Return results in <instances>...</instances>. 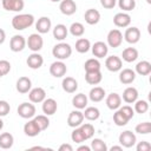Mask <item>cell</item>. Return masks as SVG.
Here are the masks:
<instances>
[{
	"label": "cell",
	"instance_id": "cell-1",
	"mask_svg": "<svg viewBox=\"0 0 151 151\" xmlns=\"http://www.w3.org/2000/svg\"><path fill=\"white\" fill-rule=\"evenodd\" d=\"M34 24V17L32 14H17L12 19V26L17 31H22L31 27Z\"/></svg>",
	"mask_w": 151,
	"mask_h": 151
},
{
	"label": "cell",
	"instance_id": "cell-2",
	"mask_svg": "<svg viewBox=\"0 0 151 151\" xmlns=\"http://www.w3.org/2000/svg\"><path fill=\"white\" fill-rule=\"evenodd\" d=\"M52 54L58 60H65V59L71 57L72 47L66 42H59L52 48Z\"/></svg>",
	"mask_w": 151,
	"mask_h": 151
},
{
	"label": "cell",
	"instance_id": "cell-3",
	"mask_svg": "<svg viewBox=\"0 0 151 151\" xmlns=\"http://www.w3.org/2000/svg\"><path fill=\"white\" fill-rule=\"evenodd\" d=\"M26 45L28 46V48L32 52H38L44 46V39L39 33H32L28 37V39L26 41Z\"/></svg>",
	"mask_w": 151,
	"mask_h": 151
},
{
	"label": "cell",
	"instance_id": "cell-4",
	"mask_svg": "<svg viewBox=\"0 0 151 151\" xmlns=\"http://www.w3.org/2000/svg\"><path fill=\"white\" fill-rule=\"evenodd\" d=\"M35 106L31 103H22L18 106V114L24 119H31L35 116Z\"/></svg>",
	"mask_w": 151,
	"mask_h": 151
},
{
	"label": "cell",
	"instance_id": "cell-5",
	"mask_svg": "<svg viewBox=\"0 0 151 151\" xmlns=\"http://www.w3.org/2000/svg\"><path fill=\"white\" fill-rule=\"evenodd\" d=\"M122 41H123V33L119 29L114 28V29H111L109 32V34H107V44H109L110 47H113V48L119 47L122 45Z\"/></svg>",
	"mask_w": 151,
	"mask_h": 151
},
{
	"label": "cell",
	"instance_id": "cell-6",
	"mask_svg": "<svg viewBox=\"0 0 151 151\" xmlns=\"http://www.w3.org/2000/svg\"><path fill=\"white\" fill-rule=\"evenodd\" d=\"M119 143L122 146L124 147H132L134 144H136V134L129 130L126 131H123L120 134H119V138H118Z\"/></svg>",
	"mask_w": 151,
	"mask_h": 151
},
{
	"label": "cell",
	"instance_id": "cell-7",
	"mask_svg": "<svg viewBox=\"0 0 151 151\" xmlns=\"http://www.w3.org/2000/svg\"><path fill=\"white\" fill-rule=\"evenodd\" d=\"M66 72H67V67L63 63V60H57V61L52 63L50 66V73L55 78L64 77L66 74Z\"/></svg>",
	"mask_w": 151,
	"mask_h": 151
},
{
	"label": "cell",
	"instance_id": "cell-8",
	"mask_svg": "<svg viewBox=\"0 0 151 151\" xmlns=\"http://www.w3.org/2000/svg\"><path fill=\"white\" fill-rule=\"evenodd\" d=\"M1 5L4 9L9 12H20L24 9L25 2L24 0H1Z\"/></svg>",
	"mask_w": 151,
	"mask_h": 151
},
{
	"label": "cell",
	"instance_id": "cell-9",
	"mask_svg": "<svg viewBox=\"0 0 151 151\" xmlns=\"http://www.w3.org/2000/svg\"><path fill=\"white\" fill-rule=\"evenodd\" d=\"M105 66H106V68H107L109 71H111V72H118V71H120L122 67H123V61H122V59H120L119 57H117V55H110V57H107L106 60H105Z\"/></svg>",
	"mask_w": 151,
	"mask_h": 151
},
{
	"label": "cell",
	"instance_id": "cell-10",
	"mask_svg": "<svg viewBox=\"0 0 151 151\" xmlns=\"http://www.w3.org/2000/svg\"><path fill=\"white\" fill-rule=\"evenodd\" d=\"M83 120H84L83 112L79 110H74V111L70 112V114L67 117V125L70 127H78L83 124Z\"/></svg>",
	"mask_w": 151,
	"mask_h": 151
},
{
	"label": "cell",
	"instance_id": "cell-11",
	"mask_svg": "<svg viewBox=\"0 0 151 151\" xmlns=\"http://www.w3.org/2000/svg\"><path fill=\"white\" fill-rule=\"evenodd\" d=\"M26 46V39L22 37V35H19V34H15L11 38V41H9V48L11 51L13 52H21Z\"/></svg>",
	"mask_w": 151,
	"mask_h": 151
},
{
	"label": "cell",
	"instance_id": "cell-12",
	"mask_svg": "<svg viewBox=\"0 0 151 151\" xmlns=\"http://www.w3.org/2000/svg\"><path fill=\"white\" fill-rule=\"evenodd\" d=\"M46 98V92L42 87H34L31 88L28 92V99L31 103H42Z\"/></svg>",
	"mask_w": 151,
	"mask_h": 151
},
{
	"label": "cell",
	"instance_id": "cell-13",
	"mask_svg": "<svg viewBox=\"0 0 151 151\" xmlns=\"http://www.w3.org/2000/svg\"><path fill=\"white\" fill-rule=\"evenodd\" d=\"M26 63H27V66H28L29 68H32V70H38V68H40V67L42 66V64H44V58H42V55H40L38 52H33L32 54L28 55Z\"/></svg>",
	"mask_w": 151,
	"mask_h": 151
},
{
	"label": "cell",
	"instance_id": "cell-14",
	"mask_svg": "<svg viewBox=\"0 0 151 151\" xmlns=\"http://www.w3.org/2000/svg\"><path fill=\"white\" fill-rule=\"evenodd\" d=\"M51 27H52V22H51V19L48 17H41L35 22V29L40 34L48 33L50 29H51Z\"/></svg>",
	"mask_w": 151,
	"mask_h": 151
},
{
	"label": "cell",
	"instance_id": "cell-15",
	"mask_svg": "<svg viewBox=\"0 0 151 151\" xmlns=\"http://www.w3.org/2000/svg\"><path fill=\"white\" fill-rule=\"evenodd\" d=\"M124 39L129 44H136L140 39V31L138 27H129L124 33Z\"/></svg>",
	"mask_w": 151,
	"mask_h": 151
},
{
	"label": "cell",
	"instance_id": "cell-16",
	"mask_svg": "<svg viewBox=\"0 0 151 151\" xmlns=\"http://www.w3.org/2000/svg\"><path fill=\"white\" fill-rule=\"evenodd\" d=\"M59 9L65 15H72L77 11V5L73 0H61L59 5Z\"/></svg>",
	"mask_w": 151,
	"mask_h": 151
},
{
	"label": "cell",
	"instance_id": "cell-17",
	"mask_svg": "<svg viewBox=\"0 0 151 151\" xmlns=\"http://www.w3.org/2000/svg\"><path fill=\"white\" fill-rule=\"evenodd\" d=\"M136 79V72L131 68H124L119 73V81L124 85H130Z\"/></svg>",
	"mask_w": 151,
	"mask_h": 151
},
{
	"label": "cell",
	"instance_id": "cell-18",
	"mask_svg": "<svg viewBox=\"0 0 151 151\" xmlns=\"http://www.w3.org/2000/svg\"><path fill=\"white\" fill-rule=\"evenodd\" d=\"M91 48H92V53L96 58H104V57H106V54L109 52V47L104 41L94 42Z\"/></svg>",
	"mask_w": 151,
	"mask_h": 151
},
{
	"label": "cell",
	"instance_id": "cell-19",
	"mask_svg": "<svg viewBox=\"0 0 151 151\" xmlns=\"http://www.w3.org/2000/svg\"><path fill=\"white\" fill-rule=\"evenodd\" d=\"M15 87H17V91L19 93H22V94L28 93L31 87H32V81H31V79L28 77H20L17 80Z\"/></svg>",
	"mask_w": 151,
	"mask_h": 151
},
{
	"label": "cell",
	"instance_id": "cell-20",
	"mask_svg": "<svg viewBox=\"0 0 151 151\" xmlns=\"http://www.w3.org/2000/svg\"><path fill=\"white\" fill-rule=\"evenodd\" d=\"M113 24L117 27H127L131 24V17L125 12L117 13L113 17Z\"/></svg>",
	"mask_w": 151,
	"mask_h": 151
},
{
	"label": "cell",
	"instance_id": "cell-21",
	"mask_svg": "<svg viewBox=\"0 0 151 151\" xmlns=\"http://www.w3.org/2000/svg\"><path fill=\"white\" fill-rule=\"evenodd\" d=\"M58 109V104L53 98H45V100L42 101V112L46 116H52L57 112Z\"/></svg>",
	"mask_w": 151,
	"mask_h": 151
},
{
	"label": "cell",
	"instance_id": "cell-22",
	"mask_svg": "<svg viewBox=\"0 0 151 151\" xmlns=\"http://www.w3.org/2000/svg\"><path fill=\"white\" fill-rule=\"evenodd\" d=\"M24 132H25V134L28 136V137H35V136H38V134L41 132V130H40L39 126L37 125L35 120H34V119H31V120H28V122L24 125Z\"/></svg>",
	"mask_w": 151,
	"mask_h": 151
},
{
	"label": "cell",
	"instance_id": "cell-23",
	"mask_svg": "<svg viewBox=\"0 0 151 151\" xmlns=\"http://www.w3.org/2000/svg\"><path fill=\"white\" fill-rule=\"evenodd\" d=\"M61 86H63V90L67 93H74L77 90H78V81L72 78V77H66L63 79V83H61Z\"/></svg>",
	"mask_w": 151,
	"mask_h": 151
},
{
	"label": "cell",
	"instance_id": "cell-24",
	"mask_svg": "<svg viewBox=\"0 0 151 151\" xmlns=\"http://www.w3.org/2000/svg\"><path fill=\"white\" fill-rule=\"evenodd\" d=\"M122 105V97L118 93H110L106 97V106L110 110H118Z\"/></svg>",
	"mask_w": 151,
	"mask_h": 151
},
{
	"label": "cell",
	"instance_id": "cell-25",
	"mask_svg": "<svg viewBox=\"0 0 151 151\" xmlns=\"http://www.w3.org/2000/svg\"><path fill=\"white\" fill-rule=\"evenodd\" d=\"M138 99V91L136 87L129 86L123 92V100L127 104H132Z\"/></svg>",
	"mask_w": 151,
	"mask_h": 151
},
{
	"label": "cell",
	"instance_id": "cell-26",
	"mask_svg": "<svg viewBox=\"0 0 151 151\" xmlns=\"http://www.w3.org/2000/svg\"><path fill=\"white\" fill-rule=\"evenodd\" d=\"M84 19L88 25H96L100 20V13L94 8H88L84 14Z\"/></svg>",
	"mask_w": 151,
	"mask_h": 151
},
{
	"label": "cell",
	"instance_id": "cell-27",
	"mask_svg": "<svg viewBox=\"0 0 151 151\" xmlns=\"http://www.w3.org/2000/svg\"><path fill=\"white\" fill-rule=\"evenodd\" d=\"M88 97L90 99L93 101V103H98V101H101L105 97V90L100 86H94L90 93H88Z\"/></svg>",
	"mask_w": 151,
	"mask_h": 151
},
{
	"label": "cell",
	"instance_id": "cell-28",
	"mask_svg": "<svg viewBox=\"0 0 151 151\" xmlns=\"http://www.w3.org/2000/svg\"><path fill=\"white\" fill-rule=\"evenodd\" d=\"M72 105L77 110H83L87 106V97L84 93H78L72 98Z\"/></svg>",
	"mask_w": 151,
	"mask_h": 151
},
{
	"label": "cell",
	"instance_id": "cell-29",
	"mask_svg": "<svg viewBox=\"0 0 151 151\" xmlns=\"http://www.w3.org/2000/svg\"><path fill=\"white\" fill-rule=\"evenodd\" d=\"M103 76L100 71H93V72H86L85 74V80L90 85H97L101 81Z\"/></svg>",
	"mask_w": 151,
	"mask_h": 151
},
{
	"label": "cell",
	"instance_id": "cell-30",
	"mask_svg": "<svg viewBox=\"0 0 151 151\" xmlns=\"http://www.w3.org/2000/svg\"><path fill=\"white\" fill-rule=\"evenodd\" d=\"M67 33H68V29H67V27H66L65 25H63V24H58V25L53 28V37H54V39H57V40H59V41L64 40V39L67 37Z\"/></svg>",
	"mask_w": 151,
	"mask_h": 151
},
{
	"label": "cell",
	"instance_id": "cell-31",
	"mask_svg": "<svg viewBox=\"0 0 151 151\" xmlns=\"http://www.w3.org/2000/svg\"><path fill=\"white\" fill-rule=\"evenodd\" d=\"M14 138L9 132H4L0 134V147L1 149H11L13 146Z\"/></svg>",
	"mask_w": 151,
	"mask_h": 151
},
{
	"label": "cell",
	"instance_id": "cell-32",
	"mask_svg": "<svg viewBox=\"0 0 151 151\" xmlns=\"http://www.w3.org/2000/svg\"><path fill=\"white\" fill-rule=\"evenodd\" d=\"M122 57H123V60L124 61L132 63V61H134L138 58V51L134 47H127V48H125L123 51Z\"/></svg>",
	"mask_w": 151,
	"mask_h": 151
},
{
	"label": "cell",
	"instance_id": "cell-33",
	"mask_svg": "<svg viewBox=\"0 0 151 151\" xmlns=\"http://www.w3.org/2000/svg\"><path fill=\"white\" fill-rule=\"evenodd\" d=\"M136 72L140 76H147L151 72V64L147 60H142L136 65Z\"/></svg>",
	"mask_w": 151,
	"mask_h": 151
},
{
	"label": "cell",
	"instance_id": "cell-34",
	"mask_svg": "<svg viewBox=\"0 0 151 151\" xmlns=\"http://www.w3.org/2000/svg\"><path fill=\"white\" fill-rule=\"evenodd\" d=\"M91 48V42L88 39L85 38H80L77 40L76 42V51L79 53H86L88 52V50Z\"/></svg>",
	"mask_w": 151,
	"mask_h": 151
},
{
	"label": "cell",
	"instance_id": "cell-35",
	"mask_svg": "<svg viewBox=\"0 0 151 151\" xmlns=\"http://www.w3.org/2000/svg\"><path fill=\"white\" fill-rule=\"evenodd\" d=\"M84 114V118H86L87 120H97L100 116V112L97 107L94 106H90V107H86L85 111L83 112Z\"/></svg>",
	"mask_w": 151,
	"mask_h": 151
},
{
	"label": "cell",
	"instance_id": "cell-36",
	"mask_svg": "<svg viewBox=\"0 0 151 151\" xmlns=\"http://www.w3.org/2000/svg\"><path fill=\"white\" fill-rule=\"evenodd\" d=\"M84 68L85 72H93V71H100V63L98 59L91 58L88 60L85 61L84 64Z\"/></svg>",
	"mask_w": 151,
	"mask_h": 151
},
{
	"label": "cell",
	"instance_id": "cell-37",
	"mask_svg": "<svg viewBox=\"0 0 151 151\" xmlns=\"http://www.w3.org/2000/svg\"><path fill=\"white\" fill-rule=\"evenodd\" d=\"M78 127L80 129V131H81V133H83L85 140H86V139H90V138L93 137V134H94V127H93L92 124L86 123V124H81V125L78 126Z\"/></svg>",
	"mask_w": 151,
	"mask_h": 151
},
{
	"label": "cell",
	"instance_id": "cell-38",
	"mask_svg": "<svg viewBox=\"0 0 151 151\" xmlns=\"http://www.w3.org/2000/svg\"><path fill=\"white\" fill-rule=\"evenodd\" d=\"M70 32L73 37H81L85 33V27L81 22H73L70 26Z\"/></svg>",
	"mask_w": 151,
	"mask_h": 151
},
{
	"label": "cell",
	"instance_id": "cell-39",
	"mask_svg": "<svg viewBox=\"0 0 151 151\" xmlns=\"http://www.w3.org/2000/svg\"><path fill=\"white\" fill-rule=\"evenodd\" d=\"M34 120H35L37 125L39 126V129H40L41 131L46 130V129L48 127V125H50V119L47 118L46 114H39V116H35V117H34Z\"/></svg>",
	"mask_w": 151,
	"mask_h": 151
},
{
	"label": "cell",
	"instance_id": "cell-40",
	"mask_svg": "<svg viewBox=\"0 0 151 151\" xmlns=\"http://www.w3.org/2000/svg\"><path fill=\"white\" fill-rule=\"evenodd\" d=\"M129 118H126L119 110H117L116 112H114V114H113V122H114V124L117 125V126H124V125H126L127 123H129Z\"/></svg>",
	"mask_w": 151,
	"mask_h": 151
},
{
	"label": "cell",
	"instance_id": "cell-41",
	"mask_svg": "<svg viewBox=\"0 0 151 151\" xmlns=\"http://www.w3.org/2000/svg\"><path fill=\"white\" fill-rule=\"evenodd\" d=\"M93 151H107V146L105 144L104 140L99 139V138H94L91 142V146H90Z\"/></svg>",
	"mask_w": 151,
	"mask_h": 151
},
{
	"label": "cell",
	"instance_id": "cell-42",
	"mask_svg": "<svg viewBox=\"0 0 151 151\" xmlns=\"http://www.w3.org/2000/svg\"><path fill=\"white\" fill-rule=\"evenodd\" d=\"M118 6L120 9L129 12L134 9L136 7V0H118Z\"/></svg>",
	"mask_w": 151,
	"mask_h": 151
},
{
	"label": "cell",
	"instance_id": "cell-43",
	"mask_svg": "<svg viewBox=\"0 0 151 151\" xmlns=\"http://www.w3.org/2000/svg\"><path fill=\"white\" fill-rule=\"evenodd\" d=\"M147 110H149V103L146 100H138L137 99L134 101V111L137 113L143 114V113L147 112Z\"/></svg>",
	"mask_w": 151,
	"mask_h": 151
},
{
	"label": "cell",
	"instance_id": "cell-44",
	"mask_svg": "<svg viewBox=\"0 0 151 151\" xmlns=\"http://www.w3.org/2000/svg\"><path fill=\"white\" fill-rule=\"evenodd\" d=\"M134 131H136L137 133H139V134H147V133H150V131H151V123H149V122L139 123V124L136 126Z\"/></svg>",
	"mask_w": 151,
	"mask_h": 151
},
{
	"label": "cell",
	"instance_id": "cell-45",
	"mask_svg": "<svg viewBox=\"0 0 151 151\" xmlns=\"http://www.w3.org/2000/svg\"><path fill=\"white\" fill-rule=\"evenodd\" d=\"M71 139H72V142L78 143V144L85 142V138H84V136H83V133H81L79 127H74V130L71 133Z\"/></svg>",
	"mask_w": 151,
	"mask_h": 151
},
{
	"label": "cell",
	"instance_id": "cell-46",
	"mask_svg": "<svg viewBox=\"0 0 151 151\" xmlns=\"http://www.w3.org/2000/svg\"><path fill=\"white\" fill-rule=\"evenodd\" d=\"M118 110H119L126 118H129V119H131V118L133 117V114H134V111H133V109H132L130 105H124V106L119 107Z\"/></svg>",
	"mask_w": 151,
	"mask_h": 151
},
{
	"label": "cell",
	"instance_id": "cell-47",
	"mask_svg": "<svg viewBox=\"0 0 151 151\" xmlns=\"http://www.w3.org/2000/svg\"><path fill=\"white\" fill-rule=\"evenodd\" d=\"M9 71H11V64H9V61L8 60H5V59L0 60V73H1V76H6Z\"/></svg>",
	"mask_w": 151,
	"mask_h": 151
},
{
	"label": "cell",
	"instance_id": "cell-48",
	"mask_svg": "<svg viewBox=\"0 0 151 151\" xmlns=\"http://www.w3.org/2000/svg\"><path fill=\"white\" fill-rule=\"evenodd\" d=\"M11 106L6 100H0V117H5L9 113Z\"/></svg>",
	"mask_w": 151,
	"mask_h": 151
},
{
	"label": "cell",
	"instance_id": "cell-49",
	"mask_svg": "<svg viewBox=\"0 0 151 151\" xmlns=\"http://www.w3.org/2000/svg\"><path fill=\"white\" fill-rule=\"evenodd\" d=\"M136 149H137V151H149V150H151V144L149 142L142 140L137 144Z\"/></svg>",
	"mask_w": 151,
	"mask_h": 151
},
{
	"label": "cell",
	"instance_id": "cell-50",
	"mask_svg": "<svg viewBox=\"0 0 151 151\" xmlns=\"http://www.w3.org/2000/svg\"><path fill=\"white\" fill-rule=\"evenodd\" d=\"M116 2H117V0H100V5L106 9L113 8L116 6Z\"/></svg>",
	"mask_w": 151,
	"mask_h": 151
},
{
	"label": "cell",
	"instance_id": "cell-51",
	"mask_svg": "<svg viewBox=\"0 0 151 151\" xmlns=\"http://www.w3.org/2000/svg\"><path fill=\"white\" fill-rule=\"evenodd\" d=\"M59 151H73V147L71 144H61L59 146Z\"/></svg>",
	"mask_w": 151,
	"mask_h": 151
},
{
	"label": "cell",
	"instance_id": "cell-52",
	"mask_svg": "<svg viewBox=\"0 0 151 151\" xmlns=\"http://www.w3.org/2000/svg\"><path fill=\"white\" fill-rule=\"evenodd\" d=\"M5 39H6V33H5V31L2 28H0V45L4 44Z\"/></svg>",
	"mask_w": 151,
	"mask_h": 151
},
{
	"label": "cell",
	"instance_id": "cell-53",
	"mask_svg": "<svg viewBox=\"0 0 151 151\" xmlns=\"http://www.w3.org/2000/svg\"><path fill=\"white\" fill-rule=\"evenodd\" d=\"M77 150H78V151H90L91 147H90V146H86V145H81V146H79Z\"/></svg>",
	"mask_w": 151,
	"mask_h": 151
},
{
	"label": "cell",
	"instance_id": "cell-54",
	"mask_svg": "<svg viewBox=\"0 0 151 151\" xmlns=\"http://www.w3.org/2000/svg\"><path fill=\"white\" fill-rule=\"evenodd\" d=\"M110 150H111V151H122V150H123V146H122V145H119V146H118V145H114V146H112Z\"/></svg>",
	"mask_w": 151,
	"mask_h": 151
},
{
	"label": "cell",
	"instance_id": "cell-55",
	"mask_svg": "<svg viewBox=\"0 0 151 151\" xmlns=\"http://www.w3.org/2000/svg\"><path fill=\"white\" fill-rule=\"evenodd\" d=\"M2 127H4V122H2V119L0 118V131L2 130Z\"/></svg>",
	"mask_w": 151,
	"mask_h": 151
},
{
	"label": "cell",
	"instance_id": "cell-56",
	"mask_svg": "<svg viewBox=\"0 0 151 151\" xmlns=\"http://www.w3.org/2000/svg\"><path fill=\"white\" fill-rule=\"evenodd\" d=\"M52 2H59V1H61V0H51Z\"/></svg>",
	"mask_w": 151,
	"mask_h": 151
},
{
	"label": "cell",
	"instance_id": "cell-57",
	"mask_svg": "<svg viewBox=\"0 0 151 151\" xmlns=\"http://www.w3.org/2000/svg\"><path fill=\"white\" fill-rule=\"evenodd\" d=\"M146 2H147V4H151V0H146Z\"/></svg>",
	"mask_w": 151,
	"mask_h": 151
},
{
	"label": "cell",
	"instance_id": "cell-58",
	"mask_svg": "<svg viewBox=\"0 0 151 151\" xmlns=\"http://www.w3.org/2000/svg\"><path fill=\"white\" fill-rule=\"evenodd\" d=\"M1 77H2V76H1V73H0V78H1Z\"/></svg>",
	"mask_w": 151,
	"mask_h": 151
}]
</instances>
